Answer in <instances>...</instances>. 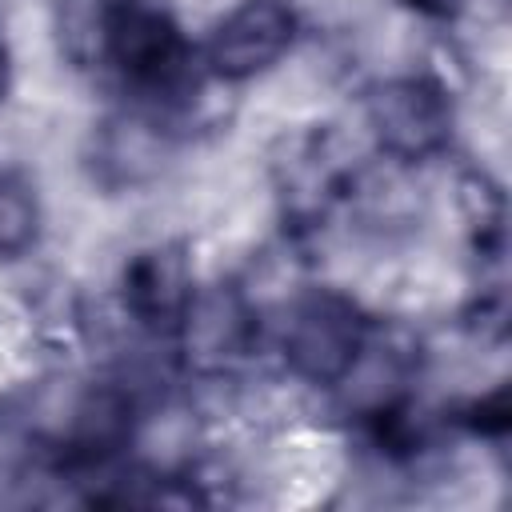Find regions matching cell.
Wrapping results in <instances>:
<instances>
[{"label":"cell","mask_w":512,"mask_h":512,"mask_svg":"<svg viewBox=\"0 0 512 512\" xmlns=\"http://www.w3.org/2000/svg\"><path fill=\"white\" fill-rule=\"evenodd\" d=\"M100 36L112 68L128 84L144 92H172L188 80L192 44L184 40L168 8L152 0H112L104 8Z\"/></svg>","instance_id":"cell-1"},{"label":"cell","mask_w":512,"mask_h":512,"mask_svg":"<svg viewBox=\"0 0 512 512\" xmlns=\"http://www.w3.org/2000/svg\"><path fill=\"white\" fill-rule=\"evenodd\" d=\"M368 344L364 312L340 292H312L288 312L280 348L284 364L308 384H344Z\"/></svg>","instance_id":"cell-2"},{"label":"cell","mask_w":512,"mask_h":512,"mask_svg":"<svg viewBox=\"0 0 512 512\" xmlns=\"http://www.w3.org/2000/svg\"><path fill=\"white\" fill-rule=\"evenodd\" d=\"M368 128L384 156L400 164L432 160L452 140V100L444 84L432 76H396L372 88L368 96Z\"/></svg>","instance_id":"cell-3"},{"label":"cell","mask_w":512,"mask_h":512,"mask_svg":"<svg viewBox=\"0 0 512 512\" xmlns=\"http://www.w3.org/2000/svg\"><path fill=\"white\" fill-rule=\"evenodd\" d=\"M296 44V12L288 0H240L208 36L204 60L220 80H252L284 60Z\"/></svg>","instance_id":"cell-4"},{"label":"cell","mask_w":512,"mask_h":512,"mask_svg":"<svg viewBox=\"0 0 512 512\" xmlns=\"http://www.w3.org/2000/svg\"><path fill=\"white\" fill-rule=\"evenodd\" d=\"M176 332H180V348H184L188 364H196L200 372H220L252 348L256 316H252L248 300L228 284L192 288V296L176 320Z\"/></svg>","instance_id":"cell-5"},{"label":"cell","mask_w":512,"mask_h":512,"mask_svg":"<svg viewBox=\"0 0 512 512\" xmlns=\"http://www.w3.org/2000/svg\"><path fill=\"white\" fill-rule=\"evenodd\" d=\"M192 288L196 284H192L188 260L172 244L144 248L124 268V304L148 328H176Z\"/></svg>","instance_id":"cell-6"},{"label":"cell","mask_w":512,"mask_h":512,"mask_svg":"<svg viewBox=\"0 0 512 512\" xmlns=\"http://www.w3.org/2000/svg\"><path fill=\"white\" fill-rule=\"evenodd\" d=\"M40 236V204L24 176L0 172V260L24 256Z\"/></svg>","instance_id":"cell-7"},{"label":"cell","mask_w":512,"mask_h":512,"mask_svg":"<svg viewBox=\"0 0 512 512\" xmlns=\"http://www.w3.org/2000/svg\"><path fill=\"white\" fill-rule=\"evenodd\" d=\"M396 4H404L424 20H456V12L464 8V0H396Z\"/></svg>","instance_id":"cell-8"},{"label":"cell","mask_w":512,"mask_h":512,"mask_svg":"<svg viewBox=\"0 0 512 512\" xmlns=\"http://www.w3.org/2000/svg\"><path fill=\"white\" fill-rule=\"evenodd\" d=\"M8 88H12V56H8V48L0 40V100L8 96Z\"/></svg>","instance_id":"cell-9"}]
</instances>
